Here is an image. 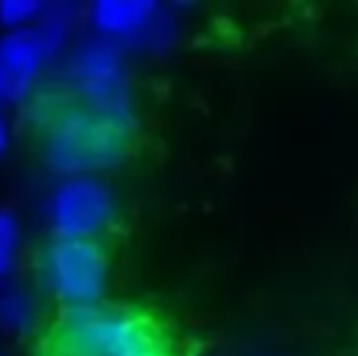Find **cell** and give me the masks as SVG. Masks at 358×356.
Segmentation results:
<instances>
[{
	"mask_svg": "<svg viewBox=\"0 0 358 356\" xmlns=\"http://www.w3.org/2000/svg\"><path fill=\"white\" fill-rule=\"evenodd\" d=\"M44 139V159L64 176H98L117 166L132 144L137 120L105 115L73 98L44 95L32 113Z\"/></svg>",
	"mask_w": 358,
	"mask_h": 356,
	"instance_id": "obj_1",
	"label": "cell"
},
{
	"mask_svg": "<svg viewBox=\"0 0 358 356\" xmlns=\"http://www.w3.org/2000/svg\"><path fill=\"white\" fill-rule=\"evenodd\" d=\"M39 320V303L27 288L8 285L0 290V329L8 334H24Z\"/></svg>",
	"mask_w": 358,
	"mask_h": 356,
	"instance_id": "obj_9",
	"label": "cell"
},
{
	"mask_svg": "<svg viewBox=\"0 0 358 356\" xmlns=\"http://www.w3.org/2000/svg\"><path fill=\"white\" fill-rule=\"evenodd\" d=\"M39 283L64 310L103 303L110 283L108 252L98 239L54 237L39 252Z\"/></svg>",
	"mask_w": 358,
	"mask_h": 356,
	"instance_id": "obj_5",
	"label": "cell"
},
{
	"mask_svg": "<svg viewBox=\"0 0 358 356\" xmlns=\"http://www.w3.org/2000/svg\"><path fill=\"white\" fill-rule=\"evenodd\" d=\"M83 5L71 0H57V3H44L37 22L32 24V37L37 39L44 57L52 62L57 57H66L73 44V34L83 20Z\"/></svg>",
	"mask_w": 358,
	"mask_h": 356,
	"instance_id": "obj_8",
	"label": "cell"
},
{
	"mask_svg": "<svg viewBox=\"0 0 358 356\" xmlns=\"http://www.w3.org/2000/svg\"><path fill=\"white\" fill-rule=\"evenodd\" d=\"M44 210L54 237L98 239L117 218V200L100 176H64Z\"/></svg>",
	"mask_w": 358,
	"mask_h": 356,
	"instance_id": "obj_6",
	"label": "cell"
},
{
	"mask_svg": "<svg viewBox=\"0 0 358 356\" xmlns=\"http://www.w3.org/2000/svg\"><path fill=\"white\" fill-rule=\"evenodd\" d=\"M64 76L76 103L115 118L137 120L127 52L115 42L93 32L76 39L64 59Z\"/></svg>",
	"mask_w": 358,
	"mask_h": 356,
	"instance_id": "obj_3",
	"label": "cell"
},
{
	"mask_svg": "<svg viewBox=\"0 0 358 356\" xmlns=\"http://www.w3.org/2000/svg\"><path fill=\"white\" fill-rule=\"evenodd\" d=\"M49 356H178L159 322L120 305L62 310L47 339Z\"/></svg>",
	"mask_w": 358,
	"mask_h": 356,
	"instance_id": "obj_2",
	"label": "cell"
},
{
	"mask_svg": "<svg viewBox=\"0 0 358 356\" xmlns=\"http://www.w3.org/2000/svg\"><path fill=\"white\" fill-rule=\"evenodd\" d=\"M22 247V225L15 210L0 208V280L13 271Z\"/></svg>",
	"mask_w": 358,
	"mask_h": 356,
	"instance_id": "obj_10",
	"label": "cell"
},
{
	"mask_svg": "<svg viewBox=\"0 0 358 356\" xmlns=\"http://www.w3.org/2000/svg\"><path fill=\"white\" fill-rule=\"evenodd\" d=\"M8 149H10V124H8V120L0 115V159L5 157Z\"/></svg>",
	"mask_w": 358,
	"mask_h": 356,
	"instance_id": "obj_12",
	"label": "cell"
},
{
	"mask_svg": "<svg viewBox=\"0 0 358 356\" xmlns=\"http://www.w3.org/2000/svg\"><path fill=\"white\" fill-rule=\"evenodd\" d=\"M183 3L159 0H95L83 10L93 34L110 39L124 52L164 57L180 42L185 22Z\"/></svg>",
	"mask_w": 358,
	"mask_h": 356,
	"instance_id": "obj_4",
	"label": "cell"
},
{
	"mask_svg": "<svg viewBox=\"0 0 358 356\" xmlns=\"http://www.w3.org/2000/svg\"><path fill=\"white\" fill-rule=\"evenodd\" d=\"M49 59L29 29L0 34V103H22L32 98Z\"/></svg>",
	"mask_w": 358,
	"mask_h": 356,
	"instance_id": "obj_7",
	"label": "cell"
},
{
	"mask_svg": "<svg viewBox=\"0 0 358 356\" xmlns=\"http://www.w3.org/2000/svg\"><path fill=\"white\" fill-rule=\"evenodd\" d=\"M42 8V0H0V27L5 32L32 29Z\"/></svg>",
	"mask_w": 358,
	"mask_h": 356,
	"instance_id": "obj_11",
	"label": "cell"
}]
</instances>
